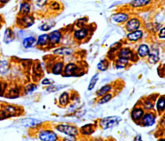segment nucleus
Listing matches in <instances>:
<instances>
[{
	"instance_id": "1",
	"label": "nucleus",
	"mask_w": 165,
	"mask_h": 141,
	"mask_svg": "<svg viewBox=\"0 0 165 141\" xmlns=\"http://www.w3.org/2000/svg\"><path fill=\"white\" fill-rule=\"evenodd\" d=\"M122 121V118L120 116L112 115L104 117L99 121V126L103 130H108V129L113 128L117 126Z\"/></svg>"
},
{
	"instance_id": "2",
	"label": "nucleus",
	"mask_w": 165,
	"mask_h": 141,
	"mask_svg": "<svg viewBox=\"0 0 165 141\" xmlns=\"http://www.w3.org/2000/svg\"><path fill=\"white\" fill-rule=\"evenodd\" d=\"M56 130L62 134H65L69 137H77L79 135V130L73 125L68 124H60L56 126Z\"/></svg>"
},
{
	"instance_id": "3",
	"label": "nucleus",
	"mask_w": 165,
	"mask_h": 141,
	"mask_svg": "<svg viewBox=\"0 0 165 141\" xmlns=\"http://www.w3.org/2000/svg\"><path fill=\"white\" fill-rule=\"evenodd\" d=\"M81 72L80 67L76 63L70 62L65 66L63 69V76L65 77H72L79 76Z\"/></svg>"
},
{
	"instance_id": "4",
	"label": "nucleus",
	"mask_w": 165,
	"mask_h": 141,
	"mask_svg": "<svg viewBox=\"0 0 165 141\" xmlns=\"http://www.w3.org/2000/svg\"><path fill=\"white\" fill-rule=\"evenodd\" d=\"M35 22L34 16L29 14L25 16H21L17 19V24L23 28H28L31 27Z\"/></svg>"
},
{
	"instance_id": "5",
	"label": "nucleus",
	"mask_w": 165,
	"mask_h": 141,
	"mask_svg": "<svg viewBox=\"0 0 165 141\" xmlns=\"http://www.w3.org/2000/svg\"><path fill=\"white\" fill-rule=\"evenodd\" d=\"M141 27V22L137 17L129 18L126 22L125 29L128 32L139 30Z\"/></svg>"
},
{
	"instance_id": "6",
	"label": "nucleus",
	"mask_w": 165,
	"mask_h": 141,
	"mask_svg": "<svg viewBox=\"0 0 165 141\" xmlns=\"http://www.w3.org/2000/svg\"><path fill=\"white\" fill-rule=\"evenodd\" d=\"M156 115L154 113L147 112L145 114L139 123L145 127H150L154 125L156 123Z\"/></svg>"
},
{
	"instance_id": "7",
	"label": "nucleus",
	"mask_w": 165,
	"mask_h": 141,
	"mask_svg": "<svg viewBox=\"0 0 165 141\" xmlns=\"http://www.w3.org/2000/svg\"><path fill=\"white\" fill-rule=\"evenodd\" d=\"M42 141H56L58 139L57 135L52 130H44L40 132L38 136Z\"/></svg>"
},
{
	"instance_id": "8",
	"label": "nucleus",
	"mask_w": 165,
	"mask_h": 141,
	"mask_svg": "<svg viewBox=\"0 0 165 141\" xmlns=\"http://www.w3.org/2000/svg\"><path fill=\"white\" fill-rule=\"evenodd\" d=\"M117 56L118 58H123L128 61H134L136 57L133 50L129 48H121L117 53Z\"/></svg>"
},
{
	"instance_id": "9",
	"label": "nucleus",
	"mask_w": 165,
	"mask_h": 141,
	"mask_svg": "<svg viewBox=\"0 0 165 141\" xmlns=\"http://www.w3.org/2000/svg\"><path fill=\"white\" fill-rule=\"evenodd\" d=\"M62 39V33L60 30H54L49 33V44L56 46L60 43Z\"/></svg>"
},
{
	"instance_id": "10",
	"label": "nucleus",
	"mask_w": 165,
	"mask_h": 141,
	"mask_svg": "<svg viewBox=\"0 0 165 141\" xmlns=\"http://www.w3.org/2000/svg\"><path fill=\"white\" fill-rule=\"evenodd\" d=\"M88 34H89L88 30L86 28L82 27L74 31L73 36L76 40L78 41H81L82 40H84L85 38H87Z\"/></svg>"
},
{
	"instance_id": "11",
	"label": "nucleus",
	"mask_w": 165,
	"mask_h": 141,
	"mask_svg": "<svg viewBox=\"0 0 165 141\" xmlns=\"http://www.w3.org/2000/svg\"><path fill=\"white\" fill-rule=\"evenodd\" d=\"M144 114H145V111L143 107H135L131 112V118L134 121L138 123H139L141 119H142Z\"/></svg>"
},
{
	"instance_id": "12",
	"label": "nucleus",
	"mask_w": 165,
	"mask_h": 141,
	"mask_svg": "<svg viewBox=\"0 0 165 141\" xmlns=\"http://www.w3.org/2000/svg\"><path fill=\"white\" fill-rule=\"evenodd\" d=\"M130 18L129 15L125 12H117L113 14L111 17L112 20L117 24H121V23L126 22Z\"/></svg>"
},
{
	"instance_id": "13",
	"label": "nucleus",
	"mask_w": 165,
	"mask_h": 141,
	"mask_svg": "<svg viewBox=\"0 0 165 141\" xmlns=\"http://www.w3.org/2000/svg\"><path fill=\"white\" fill-rule=\"evenodd\" d=\"M22 126L28 128H37L41 125L42 122L38 119L32 118H26L21 121Z\"/></svg>"
},
{
	"instance_id": "14",
	"label": "nucleus",
	"mask_w": 165,
	"mask_h": 141,
	"mask_svg": "<svg viewBox=\"0 0 165 141\" xmlns=\"http://www.w3.org/2000/svg\"><path fill=\"white\" fill-rule=\"evenodd\" d=\"M143 37V32L142 30H137L129 32L126 35V39L130 42H137L141 39Z\"/></svg>"
},
{
	"instance_id": "15",
	"label": "nucleus",
	"mask_w": 165,
	"mask_h": 141,
	"mask_svg": "<svg viewBox=\"0 0 165 141\" xmlns=\"http://www.w3.org/2000/svg\"><path fill=\"white\" fill-rule=\"evenodd\" d=\"M150 51V49L147 44H141L137 48V55L140 58H145L148 56Z\"/></svg>"
},
{
	"instance_id": "16",
	"label": "nucleus",
	"mask_w": 165,
	"mask_h": 141,
	"mask_svg": "<svg viewBox=\"0 0 165 141\" xmlns=\"http://www.w3.org/2000/svg\"><path fill=\"white\" fill-rule=\"evenodd\" d=\"M95 132V126L92 124H87L82 126L79 130V134L82 135L88 136Z\"/></svg>"
},
{
	"instance_id": "17",
	"label": "nucleus",
	"mask_w": 165,
	"mask_h": 141,
	"mask_svg": "<svg viewBox=\"0 0 165 141\" xmlns=\"http://www.w3.org/2000/svg\"><path fill=\"white\" fill-rule=\"evenodd\" d=\"M152 0H132L130 3V6L133 8H141L148 6Z\"/></svg>"
},
{
	"instance_id": "18",
	"label": "nucleus",
	"mask_w": 165,
	"mask_h": 141,
	"mask_svg": "<svg viewBox=\"0 0 165 141\" xmlns=\"http://www.w3.org/2000/svg\"><path fill=\"white\" fill-rule=\"evenodd\" d=\"M53 53L58 56H68L73 53V50L68 47H61L54 50Z\"/></svg>"
},
{
	"instance_id": "19",
	"label": "nucleus",
	"mask_w": 165,
	"mask_h": 141,
	"mask_svg": "<svg viewBox=\"0 0 165 141\" xmlns=\"http://www.w3.org/2000/svg\"><path fill=\"white\" fill-rule=\"evenodd\" d=\"M65 65L63 62L59 61L56 62L51 68V73L55 75H60L63 73Z\"/></svg>"
},
{
	"instance_id": "20",
	"label": "nucleus",
	"mask_w": 165,
	"mask_h": 141,
	"mask_svg": "<svg viewBox=\"0 0 165 141\" xmlns=\"http://www.w3.org/2000/svg\"><path fill=\"white\" fill-rule=\"evenodd\" d=\"M36 38L34 36H29L23 40L22 44L25 49H30L33 48L34 46H36Z\"/></svg>"
},
{
	"instance_id": "21",
	"label": "nucleus",
	"mask_w": 165,
	"mask_h": 141,
	"mask_svg": "<svg viewBox=\"0 0 165 141\" xmlns=\"http://www.w3.org/2000/svg\"><path fill=\"white\" fill-rule=\"evenodd\" d=\"M49 44V34L47 33H43L40 35H39L36 43V46L38 47H43L46 46V45Z\"/></svg>"
},
{
	"instance_id": "22",
	"label": "nucleus",
	"mask_w": 165,
	"mask_h": 141,
	"mask_svg": "<svg viewBox=\"0 0 165 141\" xmlns=\"http://www.w3.org/2000/svg\"><path fill=\"white\" fill-rule=\"evenodd\" d=\"M15 39V35L11 28H7L5 30L3 35V42L5 44H9L13 42Z\"/></svg>"
},
{
	"instance_id": "23",
	"label": "nucleus",
	"mask_w": 165,
	"mask_h": 141,
	"mask_svg": "<svg viewBox=\"0 0 165 141\" xmlns=\"http://www.w3.org/2000/svg\"><path fill=\"white\" fill-rule=\"evenodd\" d=\"M31 10V5L27 2H23L20 4L19 14L21 16H25L29 15L30 13Z\"/></svg>"
},
{
	"instance_id": "24",
	"label": "nucleus",
	"mask_w": 165,
	"mask_h": 141,
	"mask_svg": "<svg viewBox=\"0 0 165 141\" xmlns=\"http://www.w3.org/2000/svg\"><path fill=\"white\" fill-rule=\"evenodd\" d=\"M148 61L150 64H156L159 61V51L157 49H153L150 51V53L148 56Z\"/></svg>"
},
{
	"instance_id": "25",
	"label": "nucleus",
	"mask_w": 165,
	"mask_h": 141,
	"mask_svg": "<svg viewBox=\"0 0 165 141\" xmlns=\"http://www.w3.org/2000/svg\"><path fill=\"white\" fill-rule=\"evenodd\" d=\"M129 61H130L125 59V58L117 57V58L115 61V67L117 69L126 68L129 64Z\"/></svg>"
},
{
	"instance_id": "26",
	"label": "nucleus",
	"mask_w": 165,
	"mask_h": 141,
	"mask_svg": "<svg viewBox=\"0 0 165 141\" xmlns=\"http://www.w3.org/2000/svg\"><path fill=\"white\" fill-rule=\"evenodd\" d=\"M70 101V96L67 92H63L59 97V104L65 107L67 105Z\"/></svg>"
},
{
	"instance_id": "27",
	"label": "nucleus",
	"mask_w": 165,
	"mask_h": 141,
	"mask_svg": "<svg viewBox=\"0 0 165 141\" xmlns=\"http://www.w3.org/2000/svg\"><path fill=\"white\" fill-rule=\"evenodd\" d=\"M112 89V86L110 84L105 85L103 86L100 89H99L96 92V96L98 97H101L103 95L110 92Z\"/></svg>"
},
{
	"instance_id": "28",
	"label": "nucleus",
	"mask_w": 165,
	"mask_h": 141,
	"mask_svg": "<svg viewBox=\"0 0 165 141\" xmlns=\"http://www.w3.org/2000/svg\"><path fill=\"white\" fill-rule=\"evenodd\" d=\"M156 109L160 113L165 110V96L159 97L156 101Z\"/></svg>"
},
{
	"instance_id": "29",
	"label": "nucleus",
	"mask_w": 165,
	"mask_h": 141,
	"mask_svg": "<svg viewBox=\"0 0 165 141\" xmlns=\"http://www.w3.org/2000/svg\"><path fill=\"white\" fill-rule=\"evenodd\" d=\"M6 97L10 99H15L19 96V90L17 87L11 88L7 93Z\"/></svg>"
},
{
	"instance_id": "30",
	"label": "nucleus",
	"mask_w": 165,
	"mask_h": 141,
	"mask_svg": "<svg viewBox=\"0 0 165 141\" xmlns=\"http://www.w3.org/2000/svg\"><path fill=\"white\" fill-rule=\"evenodd\" d=\"M110 62L107 59H103L101 60L98 64L97 67L98 69L100 71H105L106 70H107L109 67Z\"/></svg>"
},
{
	"instance_id": "31",
	"label": "nucleus",
	"mask_w": 165,
	"mask_h": 141,
	"mask_svg": "<svg viewBox=\"0 0 165 141\" xmlns=\"http://www.w3.org/2000/svg\"><path fill=\"white\" fill-rule=\"evenodd\" d=\"M9 70V63L7 61H0V75H4Z\"/></svg>"
},
{
	"instance_id": "32",
	"label": "nucleus",
	"mask_w": 165,
	"mask_h": 141,
	"mask_svg": "<svg viewBox=\"0 0 165 141\" xmlns=\"http://www.w3.org/2000/svg\"><path fill=\"white\" fill-rule=\"evenodd\" d=\"M56 25L54 22H45L41 25H40L38 28L43 32H48L51 30Z\"/></svg>"
},
{
	"instance_id": "33",
	"label": "nucleus",
	"mask_w": 165,
	"mask_h": 141,
	"mask_svg": "<svg viewBox=\"0 0 165 141\" xmlns=\"http://www.w3.org/2000/svg\"><path fill=\"white\" fill-rule=\"evenodd\" d=\"M99 74L98 73H97L92 77V78L90 81L88 87V90H89V91L92 90L94 89V87H96V85L97 84V82L99 80Z\"/></svg>"
},
{
	"instance_id": "34",
	"label": "nucleus",
	"mask_w": 165,
	"mask_h": 141,
	"mask_svg": "<svg viewBox=\"0 0 165 141\" xmlns=\"http://www.w3.org/2000/svg\"><path fill=\"white\" fill-rule=\"evenodd\" d=\"M113 98V95L110 93H107L106 95H103V96L100 97V98L98 101V103L99 105H103L106 103H108L109 101H110Z\"/></svg>"
},
{
	"instance_id": "35",
	"label": "nucleus",
	"mask_w": 165,
	"mask_h": 141,
	"mask_svg": "<svg viewBox=\"0 0 165 141\" xmlns=\"http://www.w3.org/2000/svg\"><path fill=\"white\" fill-rule=\"evenodd\" d=\"M67 87V85H49V87H48L46 88V90L49 92H56L60 90L65 87Z\"/></svg>"
},
{
	"instance_id": "36",
	"label": "nucleus",
	"mask_w": 165,
	"mask_h": 141,
	"mask_svg": "<svg viewBox=\"0 0 165 141\" xmlns=\"http://www.w3.org/2000/svg\"><path fill=\"white\" fill-rule=\"evenodd\" d=\"M143 108L146 110H151L154 109V103L150 99H147L143 102Z\"/></svg>"
},
{
	"instance_id": "37",
	"label": "nucleus",
	"mask_w": 165,
	"mask_h": 141,
	"mask_svg": "<svg viewBox=\"0 0 165 141\" xmlns=\"http://www.w3.org/2000/svg\"><path fill=\"white\" fill-rule=\"evenodd\" d=\"M37 85H35L34 84H30L25 86V91L27 94H30L33 92L34 90H37Z\"/></svg>"
},
{
	"instance_id": "38",
	"label": "nucleus",
	"mask_w": 165,
	"mask_h": 141,
	"mask_svg": "<svg viewBox=\"0 0 165 141\" xmlns=\"http://www.w3.org/2000/svg\"><path fill=\"white\" fill-rule=\"evenodd\" d=\"M49 8L54 11H58L61 9V5L60 3H58L57 2L54 1L51 2L50 5H49Z\"/></svg>"
},
{
	"instance_id": "39",
	"label": "nucleus",
	"mask_w": 165,
	"mask_h": 141,
	"mask_svg": "<svg viewBox=\"0 0 165 141\" xmlns=\"http://www.w3.org/2000/svg\"><path fill=\"white\" fill-rule=\"evenodd\" d=\"M88 19L85 17L83 18H81L79 19L77 22H76V26L79 28H82L83 27V26L86 24V22H87Z\"/></svg>"
},
{
	"instance_id": "40",
	"label": "nucleus",
	"mask_w": 165,
	"mask_h": 141,
	"mask_svg": "<svg viewBox=\"0 0 165 141\" xmlns=\"http://www.w3.org/2000/svg\"><path fill=\"white\" fill-rule=\"evenodd\" d=\"M7 87V84L3 83L2 81H0V96H3L5 95Z\"/></svg>"
},
{
	"instance_id": "41",
	"label": "nucleus",
	"mask_w": 165,
	"mask_h": 141,
	"mask_svg": "<svg viewBox=\"0 0 165 141\" xmlns=\"http://www.w3.org/2000/svg\"><path fill=\"white\" fill-rule=\"evenodd\" d=\"M54 83V81L52 79L50 78H44L42 81H41V84L43 85H46V86H49L51 85H52Z\"/></svg>"
},
{
	"instance_id": "42",
	"label": "nucleus",
	"mask_w": 165,
	"mask_h": 141,
	"mask_svg": "<svg viewBox=\"0 0 165 141\" xmlns=\"http://www.w3.org/2000/svg\"><path fill=\"white\" fill-rule=\"evenodd\" d=\"M47 3H48V0H37L36 2V5L40 7V8H42L43 7H45Z\"/></svg>"
},
{
	"instance_id": "43",
	"label": "nucleus",
	"mask_w": 165,
	"mask_h": 141,
	"mask_svg": "<svg viewBox=\"0 0 165 141\" xmlns=\"http://www.w3.org/2000/svg\"><path fill=\"white\" fill-rule=\"evenodd\" d=\"M158 37L159 39H165V27L162 28L158 33Z\"/></svg>"
},
{
	"instance_id": "44",
	"label": "nucleus",
	"mask_w": 165,
	"mask_h": 141,
	"mask_svg": "<svg viewBox=\"0 0 165 141\" xmlns=\"http://www.w3.org/2000/svg\"><path fill=\"white\" fill-rule=\"evenodd\" d=\"M10 0H0V4L2 5H5L6 3H7Z\"/></svg>"
},
{
	"instance_id": "45",
	"label": "nucleus",
	"mask_w": 165,
	"mask_h": 141,
	"mask_svg": "<svg viewBox=\"0 0 165 141\" xmlns=\"http://www.w3.org/2000/svg\"><path fill=\"white\" fill-rule=\"evenodd\" d=\"M134 140H142V139H141V135H139L138 137H136V138H135Z\"/></svg>"
},
{
	"instance_id": "46",
	"label": "nucleus",
	"mask_w": 165,
	"mask_h": 141,
	"mask_svg": "<svg viewBox=\"0 0 165 141\" xmlns=\"http://www.w3.org/2000/svg\"><path fill=\"white\" fill-rule=\"evenodd\" d=\"M164 137H165V128H164Z\"/></svg>"
}]
</instances>
